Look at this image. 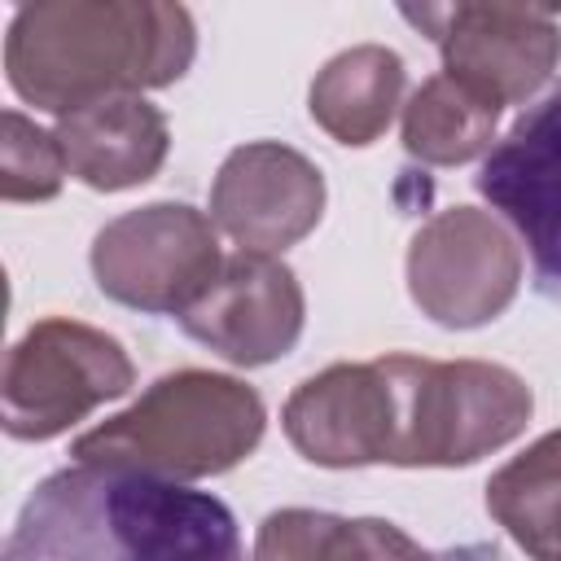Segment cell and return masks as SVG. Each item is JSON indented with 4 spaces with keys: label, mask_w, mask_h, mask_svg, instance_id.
Returning <instances> with one entry per match:
<instances>
[{
    "label": "cell",
    "mask_w": 561,
    "mask_h": 561,
    "mask_svg": "<svg viewBox=\"0 0 561 561\" xmlns=\"http://www.w3.org/2000/svg\"><path fill=\"white\" fill-rule=\"evenodd\" d=\"M0 561H245L224 500L184 482L70 465L22 504Z\"/></svg>",
    "instance_id": "obj_1"
},
{
    "label": "cell",
    "mask_w": 561,
    "mask_h": 561,
    "mask_svg": "<svg viewBox=\"0 0 561 561\" xmlns=\"http://www.w3.org/2000/svg\"><path fill=\"white\" fill-rule=\"evenodd\" d=\"M197 26L184 4L158 0H44L22 4L4 35L9 88L48 114L105 96H140L184 79Z\"/></svg>",
    "instance_id": "obj_2"
},
{
    "label": "cell",
    "mask_w": 561,
    "mask_h": 561,
    "mask_svg": "<svg viewBox=\"0 0 561 561\" xmlns=\"http://www.w3.org/2000/svg\"><path fill=\"white\" fill-rule=\"evenodd\" d=\"M267 430L254 386L228 373L180 368L158 377L131 408L70 443L75 465L127 469L167 482H193L237 469Z\"/></svg>",
    "instance_id": "obj_3"
},
{
    "label": "cell",
    "mask_w": 561,
    "mask_h": 561,
    "mask_svg": "<svg viewBox=\"0 0 561 561\" xmlns=\"http://www.w3.org/2000/svg\"><path fill=\"white\" fill-rule=\"evenodd\" d=\"M394 390L399 469H460L508 447L535 412L530 386L486 359L381 355Z\"/></svg>",
    "instance_id": "obj_4"
},
{
    "label": "cell",
    "mask_w": 561,
    "mask_h": 561,
    "mask_svg": "<svg viewBox=\"0 0 561 561\" xmlns=\"http://www.w3.org/2000/svg\"><path fill=\"white\" fill-rule=\"evenodd\" d=\"M131 386L136 368L118 337L66 316L35 320L4 359V434L48 443Z\"/></svg>",
    "instance_id": "obj_5"
},
{
    "label": "cell",
    "mask_w": 561,
    "mask_h": 561,
    "mask_svg": "<svg viewBox=\"0 0 561 561\" xmlns=\"http://www.w3.org/2000/svg\"><path fill=\"white\" fill-rule=\"evenodd\" d=\"M96 289L131 311L184 316L224 272L210 215L188 202H149L92 237Z\"/></svg>",
    "instance_id": "obj_6"
},
{
    "label": "cell",
    "mask_w": 561,
    "mask_h": 561,
    "mask_svg": "<svg viewBox=\"0 0 561 561\" xmlns=\"http://www.w3.org/2000/svg\"><path fill=\"white\" fill-rule=\"evenodd\" d=\"M403 18L434 39L443 75L491 96L500 110L530 105L561 61V22L552 9L460 0L403 9Z\"/></svg>",
    "instance_id": "obj_7"
},
{
    "label": "cell",
    "mask_w": 561,
    "mask_h": 561,
    "mask_svg": "<svg viewBox=\"0 0 561 561\" xmlns=\"http://www.w3.org/2000/svg\"><path fill=\"white\" fill-rule=\"evenodd\" d=\"M522 289L517 237L478 206H447L408 245V294L443 329H478L508 311Z\"/></svg>",
    "instance_id": "obj_8"
},
{
    "label": "cell",
    "mask_w": 561,
    "mask_h": 561,
    "mask_svg": "<svg viewBox=\"0 0 561 561\" xmlns=\"http://www.w3.org/2000/svg\"><path fill=\"white\" fill-rule=\"evenodd\" d=\"M473 184L526 245L535 289L561 302V88L513 118Z\"/></svg>",
    "instance_id": "obj_9"
},
{
    "label": "cell",
    "mask_w": 561,
    "mask_h": 561,
    "mask_svg": "<svg viewBox=\"0 0 561 561\" xmlns=\"http://www.w3.org/2000/svg\"><path fill=\"white\" fill-rule=\"evenodd\" d=\"M307 324V298L289 263L237 250L219 280L180 316V329L237 368H263L289 355Z\"/></svg>",
    "instance_id": "obj_10"
},
{
    "label": "cell",
    "mask_w": 561,
    "mask_h": 561,
    "mask_svg": "<svg viewBox=\"0 0 561 561\" xmlns=\"http://www.w3.org/2000/svg\"><path fill=\"white\" fill-rule=\"evenodd\" d=\"M324 197V175L307 153L250 140L224 158L210 184V224L250 254H280L320 224Z\"/></svg>",
    "instance_id": "obj_11"
},
{
    "label": "cell",
    "mask_w": 561,
    "mask_h": 561,
    "mask_svg": "<svg viewBox=\"0 0 561 561\" xmlns=\"http://www.w3.org/2000/svg\"><path fill=\"white\" fill-rule=\"evenodd\" d=\"M285 438L320 469H364L394 460V390L381 359L329 364L280 408Z\"/></svg>",
    "instance_id": "obj_12"
},
{
    "label": "cell",
    "mask_w": 561,
    "mask_h": 561,
    "mask_svg": "<svg viewBox=\"0 0 561 561\" xmlns=\"http://www.w3.org/2000/svg\"><path fill=\"white\" fill-rule=\"evenodd\" d=\"M53 131L70 175L96 193H123L153 180L171 149L167 114L131 92L61 114Z\"/></svg>",
    "instance_id": "obj_13"
},
{
    "label": "cell",
    "mask_w": 561,
    "mask_h": 561,
    "mask_svg": "<svg viewBox=\"0 0 561 561\" xmlns=\"http://www.w3.org/2000/svg\"><path fill=\"white\" fill-rule=\"evenodd\" d=\"M408 70L403 57L386 44H355L324 61V70L311 79L307 110L320 131H329L337 145L364 149L373 145L394 110L403 105Z\"/></svg>",
    "instance_id": "obj_14"
},
{
    "label": "cell",
    "mask_w": 561,
    "mask_h": 561,
    "mask_svg": "<svg viewBox=\"0 0 561 561\" xmlns=\"http://www.w3.org/2000/svg\"><path fill=\"white\" fill-rule=\"evenodd\" d=\"M421 543L386 517L276 508L259 522L250 561H416Z\"/></svg>",
    "instance_id": "obj_15"
},
{
    "label": "cell",
    "mask_w": 561,
    "mask_h": 561,
    "mask_svg": "<svg viewBox=\"0 0 561 561\" xmlns=\"http://www.w3.org/2000/svg\"><path fill=\"white\" fill-rule=\"evenodd\" d=\"M486 513L530 561H561V430L486 478Z\"/></svg>",
    "instance_id": "obj_16"
},
{
    "label": "cell",
    "mask_w": 561,
    "mask_h": 561,
    "mask_svg": "<svg viewBox=\"0 0 561 561\" xmlns=\"http://www.w3.org/2000/svg\"><path fill=\"white\" fill-rule=\"evenodd\" d=\"M500 105L451 75H430L403 105V149L425 167H460L495 145Z\"/></svg>",
    "instance_id": "obj_17"
},
{
    "label": "cell",
    "mask_w": 561,
    "mask_h": 561,
    "mask_svg": "<svg viewBox=\"0 0 561 561\" xmlns=\"http://www.w3.org/2000/svg\"><path fill=\"white\" fill-rule=\"evenodd\" d=\"M0 197L4 202H48L61 193L70 175L57 131H44L22 110H4L0 118Z\"/></svg>",
    "instance_id": "obj_18"
},
{
    "label": "cell",
    "mask_w": 561,
    "mask_h": 561,
    "mask_svg": "<svg viewBox=\"0 0 561 561\" xmlns=\"http://www.w3.org/2000/svg\"><path fill=\"white\" fill-rule=\"evenodd\" d=\"M416 561H495V548L491 543H456V548H443V552L421 548Z\"/></svg>",
    "instance_id": "obj_19"
}]
</instances>
